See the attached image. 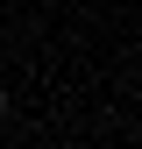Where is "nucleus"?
Here are the masks:
<instances>
[{"instance_id":"1","label":"nucleus","mask_w":142,"mask_h":149,"mask_svg":"<svg viewBox=\"0 0 142 149\" xmlns=\"http://www.w3.org/2000/svg\"><path fill=\"white\" fill-rule=\"evenodd\" d=\"M0 107H7V92H0Z\"/></svg>"}]
</instances>
